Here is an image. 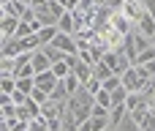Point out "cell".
I'll return each mask as SVG.
<instances>
[{
  "label": "cell",
  "instance_id": "1",
  "mask_svg": "<svg viewBox=\"0 0 155 131\" xmlns=\"http://www.w3.org/2000/svg\"><path fill=\"white\" fill-rule=\"evenodd\" d=\"M109 25H112V27H114L117 33H123V36H128V33H131V30L136 27V25H134V22H131L128 16H125V11H123V8L112 11V19H109Z\"/></svg>",
  "mask_w": 155,
  "mask_h": 131
},
{
  "label": "cell",
  "instance_id": "2",
  "mask_svg": "<svg viewBox=\"0 0 155 131\" xmlns=\"http://www.w3.org/2000/svg\"><path fill=\"white\" fill-rule=\"evenodd\" d=\"M123 11H125V16H128L134 25L147 14V8H144V3H142V0H125V3H123Z\"/></svg>",
  "mask_w": 155,
  "mask_h": 131
},
{
  "label": "cell",
  "instance_id": "3",
  "mask_svg": "<svg viewBox=\"0 0 155 131\" xmlns=\"http://www.w3.org/2000/svg\"><path fill=\"white\" fill-rule=\"evenodd\" d=\"M57 82H60V77L49 68V71H41V74H35V88H41V90H46V93H52L54 88H57Z\"/></svg>",
  "mask_w": 155,
  "mask_h": 131
},
{
  "label": "cell",
  "instance_id": "4",
  "mask_svg": "<svg viewBox=\"0 0 155 131\" xmlns=\"http://www.w3.org/2000/svg\"><path fill=\"white\" fill-rule=\"evenodd\" d=\"M123 88H125V90H144V79L139 77L136 66H131V68L123 74Z\"/></svg>",
  "mask_w": 155,
  "mask_h": 131
},
{
  "label": "cell",
  "instance_id": "5",
  "mask_svg": "<svg viewBox=\"0 0 155 131\" xmlns=\"http://www.w3.org/2000/svg\"><path fill=\"white\" fill-rule=\"evenodd\" d=\"M57 27H60V33H71V36H76V30H79V19H76V14H74V11H65V14L60 16Z\"/></svg>",
  "mask_w": 155,
  "mask_h": 131
},
{
  "label": "cell",
  "instance_id": "6",
  "mask_svg": "<svg viewBox=\"0 0 155 131\" xmlns=\"http://www.w3.org/2000/svg\"><path fill=\"white\" fill-rule=\"evenodd\" d=\"M19 16H8V14H3V22H0V36L3 38H14L16 36V30H19Z\"/></svg>",
  "mask_w": 155,
  "mask_h": 131
},
{
  "label": "cell",
  "instance_id": "7",
  "mask_svg": "<svg viewBox=\"0 0 155 131\" xmlns=\"http://www.w3.org/2000/svg\"><path fill=\"white\" fill-rule=\"evenodd\" d=\"M33 68H35V74H41V71H49V68H52V60L46 57L44 47H38V49L33 52Z\"/></svg>",
  "mask_w": 155,
  "mask_h": 131
},
{
  "label": "cell",
  "instance_id": "8",
  "mask_svg": "<svg viewBox=\"0 0 155 131\" xmlns=\"http://www.w3.org/2000/svg\"><path fill=\"white\" fill-rule=\"evenodd\" d=\"M136 30L153 38V36H155V16H153V14H144V16H142L139 22H136Z\"/></svg>",
  "mask_w": 155,
  "mask_h": 131
},
{
  "label": "cell",
  "instance_id": "9",
  "mask_svg": "<svg viewBox=\"0 0 155 131\" xmlns=\"http://www.w3.org/2000/svg\"><path fill=\"white\" fill-rule=\"evenodd\" d=\"M74 74H76V77H79V82L84 85L87 79H93V66H90V63H84V60L79 57V63L74 66Z\"/></svg>",
  "mask_w": 155,
  "mask_h": 131
},
{
  "label": "cell",
  "instance_id": "10",
  "mask_svg": "<svg viewBox=\"0 0 155 131\" xmlns=\"http://www.w3.org/2000/svg\"><path fill=\"white\" fill-rule=\"evenodd\" d=\"M35 19L41 22V27H46V25H57V22H60V16H54L49 8H35Z\"/></svg>",
  "mask_w": 155,
  "mask_h": 131
},
{
  "label": "cell",
  "instance_id": "11",
  "mask_svg": "<svg viewBox=\"0 0 155 131\" xmlns=\"http://www.w3.org/2000/svg\"><path fill=\"white\" fill-rule=\"evenodd\" d=\"M57 33H60V27H57V25H46V27H41V30H38V38H41V47L52 44Z\"/></svg>",
  "mask_w": 155,
  "mask_h": 131
},
{
  "label": "cell",
  "instance_id": "12",
  "mask_svg": "<svg viewBox=\"0 0 155 131\" xmlns=\"http://www.w3.org/2000/svg\"><path fill=\"white\" fill-rule=\"evenodd\" d=\"M16 74V57H0V77H14Z\"/></svg>",
  "mask_w": 155,
  "mask_h": 131
},
{
  "label": "cell",
  "instance_id": "13",
  "mask_svg": "<svg viewBox=\"0 0 155 131\" xmlns=\"http://www.w3.org/2000/svg\"><path fill=\"white\" fill-rule=\"evenodd\" d=\"M117 131H142V126L136 123V118H134L131 112H125V118L120 120V126H117Z\"/></svg>",
  "mask_w": 155,
  "mask_h": 131
},
{
  "label": "cell",
  "instance_id": "14",
  "mask_svg": "<svg viewBox=\"0 0 155 131\" xmlns=\"http://www.w3.org/2000/svg\"><path fill=\"white\" fill-rule=\"evenodd\" d=\"M112 74H114V71H112V68H109V66H106L104 60H98V63L93 66V77H98L101 82H104V79H109Z\"/></svg>",
  "mask_w": 155,
  "mask_h": 131
},
{
  "label": "cell",
  "instance_id": "15",
  "mask_svg": "<svg viewBox=\"0 0 155 131\" xmlns=\"http://www.w3.org/2000/svg\"><path fill=\"white\" fill-rule=\"evenodd\" d=\"M16 90H22V93H33L35 90V77H19L16 79Z\"/></svg>",
  "mask_w": 155,
  "mask_h": 131
},
{
  "label": "cell",
  "instance_id": "16",
  "mask_svg": "<svg viewBox=\"0 0 155 131\" xmlns=\"http://www.w3.org/2000/svg\"><path fill=\"white\" fill-rule=\"evenodd\" d=\"M125 112H128L125 107H112V109H109V126H112V129H117V126H120V120L125 118Z\"/></svg>",
  "mask_w": 155,
  "mask_h": 131
},
{
  "label": "cell",
  "instance_id": "17",
  "mask_svg": "<svg viewBox=\"0 0 155 131\" xmlns=\"http://www.w3.org/2000/svg\"><path fill=\"white\" fill-rule=\"evenodd\" d=\"M44 52H46V57L52 60V66L65 60V52H60V49H57V47H52V44H46V47H44Z\"/></svg>",
  "mask_w": 155,
  "mask_h": 131
},
{
  "label": "cell",
  "instance_id": "18",
  "mask_svg": "<svg viewBox=\"0 0 155 131\" xmlns=\"http://www.w3.org/2000/svg\"><path fill=\"white\" fill-rule=\"evenodd\" d=\"M128 93H131V90H125V88H117V90H112V107H125V101H128Z\"/></svg>",
  "mask_w": 155,
  "mask_h": 131
},
{
  "label": "cell",
  "instance_id": "19",
  "mask_svg": "<svg viewBox=\"0 0 155 131\" xmlns=\"http://www.w3.org/2000/svg\"><path fill=\"white\" fill-rule=\"evenodd\" d=\"M63 82H65V90H68V93H71V96H74V93H76V90H79V88H82V82H79V77H76V74H74V71H71V74H68V77H65V79H63Z\"/></svg>",
  "mask_w": 155,
  "mask_h": 131
},
{
  "label": "cell",
  "instance_id": "20",
  "mask_svg": "<svg viewBox=\"0 0 155 131\" xmlns=\"http://www.w3.org/2000/svg\"><path fill=\"white\" fill-rule=\"evenodd\" d=\"M117 88H123V77H120V74H112L109 79H104V90L112 93V90H117Z\"/></svg>",
  "mask_w": 155,
  "mask_h": 131
},
{
  "label": "cell",
  "instance_id": "21",
  "mask_svg": "<svg viewBox=\"0 0 155 131\" xmlns=\"http://www.w3.org/2000/svg\"><path fill=\"white\" fill-rule=\"evenodd\" d=\"M16 90V77H0V93H14Z\"/></svg>",
  "mask_w": 155,
  "mask_h": 131
},
{
  "label": "cell",
  "instance_id": "22",
  "mask_svg": "<svg viewBox=\"0 0 155 131\" xmlns=\"http://www.w3.org/2000/svg\"><path fill=\"white\" fill-rule=\"evenodd\" d=\"M22 107H25V109L30 112V118H38V115H41V104H38V101H35L33 96H27V101H25Z\"/></svg>",
  "mask_w": 155,
  "mask_h": 131
},
{
  "label": "cell",
  "instance_id": "23",
  "mask_svg": "<svg viewBox=\"0 0 155 131\" xmlns=\"http://www.w3.org/2000/svg\"><path fill=\"white\" fill-rule=\"evenodd\" d=\"M90 123H93V131H106V129H112L109 126V118H90Z\"/></svg>",
  "mask_w": 155,
  "mask_h": 131
},
{
  "label": "cell",
  "instance_id": "24",
  "mask_svg": "<svg viewBox=\"0 0 155 131\" xmlns=\"http://www.w3.org/2000/svg\"><path fill=\"white\" fill-rule=\"evenodd\" d=\"M52 71H54V74H57L60 79H65V77L71 74V66H68V63L63 60V63H54V66H52Z\"/></svg>",
  "mask_w": 155,
  "mask_h": 131
},
{
  "label": "cell",
  "instance_id": "25",
  "mask_svg": "<svg viewBox=\"0 0 155 131\" xmlns=\"http://www.w3.org/2000/svg\"><path fill=\"white\" fill-rule=\"evenodd\" d=\"M95 101H98V104H104V107H109V109H112V93H109V90H104V88H101V90H98V93H95Z\"/></svg>",
  "mask_w": 155,
  "mask_h": 131
},
{
  "label": "cell",
  "instance_id": "26",
  "mask_svg": "<svg viewBox=\"0 0 155 131\" xmlns=\"http://www.w3.org/2000/svg\"><path fill=\"white\" fill-rule=\"evenodd\" d=\"M30 96H33V98H35V101H38L41 107H44V104L49 101V93H46V90H41V88H35V90H33Z\"/></svg>",
  "mask_w": 155,
  "mask_h": 131
},
{
  "label": "cell",
  "instance_id": "27",
  "mask_svg": "<svg viewBox=\"0 0 155 131\" xmlns=\"http://www.w3.org/2000/svg\"><path fill=\"white\" fill-rule=\"evenodd\" d=\"M150 60H155V47H150V49H144V52L139 55V60H136V63H150Z\"/></svg>",
  "mask_w": 155,
  "mask_h": 131
},
{
  "label": "cell",
  "instance_id": "28",
  "mask_svg": "<svg viewBox=\"0 0 155 131\" xmlns=\"http://www.w3.org/2000/svg\"><path fill=\"white\" fill-rule=\"evenodd\" d=\"M101 3H104V5H109L112 11H117V8H123V3H125V0H101Z\"/></svg>",
  "mask_w": 155,
  "mask_h": 131
},
{
  "label": "cell",
  "instance_id": "29",
  "mask_svg": "<svg viewBox=\"0 0 155 131\" xmlns=\"http://www.w3.org/2000/svg\"><path fill=\"white\" fill-rule=\"evenodd\" d=\"M142 3H144L147 14H153V16H155V0H142Z\"/></svg>",
  "mask_w": 155,
  "mask_h": 131
},
{
  "label": "cell",
  "instance_id": "30",
  "mask_svg": "<svg viewBox=\"0 0 155 131\" xmlns=\"http://www.w3.org/2000/svg\"><path fill=\"white\" fill-rule=\"evenodd\" d=\"M79 3H82V0H65V8H68V11H74Z\"/></svg>",
  "mask_w": 155,
  "mask_h": 131
},
{
  "label": "cell",
  "instance_id": "31",
  "mask_svg": "<svg viewBox=\"0 0 155 131\" xmlns=\"http://www.w3.org/2000/svg\"><path fill=\"white\" fill-rule=\"evenodd\" d=\"M79 131H93V123H90V120H84V123H79Z\"/></svg>",
  "mask_w": 155,
  "mask_h": 131
},
{
  "label": "cell",
  "instance_id": "32",
  "mask_svg": "<svg viewBox=\"0 0 155 131\" xmlns=\"http://www.w3.org/2000/svg\"><path fill=\"white\" fill-rule=\"evenodd\" d=\"M150 115L155 118V98H150Z\"/></svg>",
  "mask_w": 155,
  "mask_h": 131
},
{
  "label": "cell",
  "instance_id": "33",
  "mask_svg": "<svg viewBox=\"0 0 155 131\" xmlns=\"http://www.w3.org/2000/svg\"><path fill=\"white\" fill-rule=\"evenodd\" d=\"M153 47H155V36H153Z\"/></svg>",
  "mask_w": 155,
  "mask_h": 131
},
{
  "label": "cell",
  "instance_id": "34",
  "mask_svg": "<svg viewBox=\"0 0 155 131\" xmlns=\"http://www.w3.org/2000/svg\"><path fill=\"white\" fill-rule=\"evenodd\" d=\"M153 131H155V129H153Z\"/></svg>",
  "mask_w": 155,
  "mask_h": 131
}]
</instances>
